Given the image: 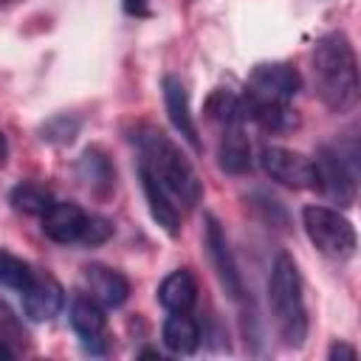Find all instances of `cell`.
Segmentation results:
<instances>
[{"label":"cell","instance_id":"cell-25","mask_svg":"<svg viewBox=\"0 0 361 361\" xmlns=\"http://www.w3.org/2000/svg\"><path fill=\"white\" fill-rule=\"evenodd\" d=\"M121 8L133 17H149V0H121Z\"/></svg>","mask_w":361,"mask_h":361},{"label":"cell","instance_id":"cell-14","mask_svg":"<svg viewBox=\"0 0 361 361\" xmlns=\"http://www.w3.org/2000/svg\"><path fill=\"white\" fill-rule=\"evenodd\" d=\"M138 178H141V189H144V197L149 203V212H152V220L169 234L175 237L180 231V212H178V203L172 200V195L144 169L138 166Z\"/></svg>","mask_w":361,"mask_h":361},{"label":"cell","instance_id":"cell-8","mask_svg":"<svg viewBox=\"0 0 361 361\" xmlns=\"http://www.w3.org/2000/svg\"><path fill=\"white\" fill-rule=\"evenodd\" d=\"M206 251H209V259L217 271V279L220 285L226 288V293L234 299V302H243L245 299V282H243V274L237 268V259L228 248V240H226V231L223 226L206 214Z\"/></svg>","mask_w":361,"mask_h":361},{"label":"cell","instance_id":"cell-6","mask_svg":"<svg viewBox=\"0 0 361 361\" xmlns=\"http://www.w3.org/2000/svg\"><path fill=\"white\" fill-rule=\"evenodd\" d=\"M302 76L288 62H259L245 82V104H290L299 93Z\"/></svg>","mask_w":361,"mask_h":361},{"label":"cell","instance_id":"cell-16","mask_svg":"<svg viewBox=\"0 0 361 361\" xmlns=\"http://www.w3.org/2000/svg\"><path fill=\"white\" fill-rule=\"evenodd\" d=\"M217 164L228 175H243L251 169V144H248L240 124L226 127L220 147H217Z\"/></svg>","mask_w":361,"mask_h":361},{"label":"cell","instance_id":"cell-17","mask_svg":"<svg viewBox=\"0 0 361 361\" xmlns=\"http://www.w3.org/2000/svg\"><path fill=\"white\" fill-rule=\"evenodd\" d=\"M161 336H164L166 350L169 353H178V355H189L200 344V327H197V322L189 313H172L164 322Z\"/></svg>","mask_w":361,"mask_h":361},{"label":"cell","instance_id":"cell-5","mask_svg":"<svg viewBox=\"0 0 361 361\" xmlns=\"http://www.w3.org/2000/svg\"><path fill=\"white\" fill-rule=\"evenodd\" d=\"M313 169H316V189H322L338 206H353L355 178H358L355 147L347 155L341 147H327V144L319 147L313 158Z\"/></svg>","mask_w":361,"mask_h":361},{"label":"cell","instance_id":"cell-24","mask_svg":"<svg viewBox=\"0 0 361 361\" xmlns=\"http://www.w3.org/2000/svg\"><path fill=\"white\" fill-rule=\"evenodd\" d=\"M327 358H330V361H355V358H358V350H355L353 344H344V341H336V344L330 347V353H327Z\"/></svg>","mask_w":361,"mask_h":361},{"label":"cell","instance_id":"cell-20","mask_svg":"<svg viewBox=\"0 0 361 361\" xmlns=\"http://www.w3.org/2000/svg\"><path fill=\"white\" fill-rule=\"evenodd\" d=\"M34 274H37V271H34L25 259H20L17 254L0 248V285H3V288L25 290V288L31 285Z\"/></svg>","mask_w":361,"mask_h":361},{"label":"cell","instance_id":"cell-10","mask_svg":"<svg viewBox=\"0 0 361 361\" xmlns=\"http://www.w3.org/2000/svg\"><path fill=\"white\" fill-rule=\"evenodd\" d=\"M65 305V290L51 274H34L31 285L23 290V310L31 322L54 319Z\"/></svg>","mask_w":361,"mask_h":361},{"label":"cell","instance_id":"cell-7","mask_svg":"<svg viewBox=\"0 0 361 361\" xmlns=\"http://www.w3.org/2000/svg\"><path fill=\"white\" fill-rule=\"evenodd\" d=\"M259 166L265 169V175L282 186L290 189H316V169H313V158L279 147V144H265L259 149Z\"/></svg>","mask_w":361,"mask_h":361},{"label":"cell","instance_id":"cell-21","mask_svg":"<svg viewBox=\"0 0 361 361\" xmlns=\"http://www.w3.org/2000/svg\"><path fill=\"white\" fill-rule=\"evenodd\" d=\"M11 203H14V209H20L25 214H39L42 217L51 209L54 195L48 189L37 186V183H20V186L11 189Z\"/></svg>","mask_w":361,"mask_h":361},{"label":"cell","instance_id":"cell-9","mask_svg":"<svg viewBox=\"0 0 361 361\" xmlns=\"http://www.w3.org/2000/svg\"><path fill=\"white\" fill-rule=\"evenodd\" d=\"M71 324L85 341L90 353H104V330H107V316L104 305L96 302L90 293H76L71 302Z\"/></svg>","mask_w":361,"mask_h":361},{"label":"cell","instance_id":"cell-1","mask_svg":"<svg viewBox=\"0 0 361 361\" xmlns=\"http://www.w3.org/2000/svg\"><path fill=\"white\" fill-rule=\"evenodd\" d=\"M313 82L333 113H350L358 102V59L344 31H330L313 45Z\"/></svg>","mask_w":361,"mask_h":361},{"label":"cell","instance_id":"cell-2","mask_svg":"<svg viewBox=\"0 0 361 361\" xmlns=\"http://www.w3.org/2000/svg\"><path fill=\"white\" fill-rule=\"evenodd\" d=\"M135 144L141 152L138 166H144L172 195V200H180L186 209H192L203 195V183L180 147L155 127H141Z\"/></svg>","mask_w":361,"mask_h":361},{"label":"cell","instance_id":"cell-19","mask_svg":"<svg viewBox=\"0 0 361 361\" xmlns=\"http://www.w3.org/2000/svg\"><path fill=\"white\" fill-rule=\"evenodd\" d=\"M79 178H82L93 192L104 195V192L113 189V178H116V172H113L110 161H107L99 149H87V152L82 155V161H79Z\"/></svg>","mask_w":361,"mask_h":361},{"label":"cell","instance_id":"cell-26","mask_svg":"<svg viewBox=\"0 0 361 361\" xmlns=\"http://www.w3.org/2000/svg\"><path fill=\"white\" fill-rule=\"evenodd\" d=\"M6 158H8V144H6V135L0 130V164H6Z\"/></svg>","mask_w":361,"mask_h":361},{"label":"cell","instance_id":"cell-15","mask_svg":"<svg viewBox=\"0 0 361 361\" xmlns=\"http://www.w3.org/2000/svg\"><path fill=\"white\" fill-rule=\"evenodd\" d=\"M158 302L169 313H189L192 305L197 302V282H195V276L186 268L172 271L169 276H164V282L158 285Z\"/></svg>","mask_w":361,"mask_h":361},{"label":"cell","instance_id":"cell-28","mask_svg":"<svg viewBox=\"0 0 361 361\" xmlns=\"http://www.w3.org/2000/svg\"><path fill=\"white\" fill-rule=\"evenodd\" d=\"M138 358H161V353L158 350H141Z\"/></svg>","mask_w":361,"mask_h":361},{"label":"cell","instance_id":"cell-18","mask_svg":"<svg viewBox=\"0 0 361 361\" xmlns=\"http://www.w3.org/2000/svg\"><path fill=\"white\" fill-rule=\"evenodd\" d=\"M206 116L223 127H234V124H243L245 121V104H243V96H237L234 90L228 87H214L203 104Z\"/></svg>","mask_w":361,"mask_h":361},{"label":"cell","instance_id":"cell-3","mask_svg":"<svg viewBox=\"0 0 361 361\" xmlns=\"http://www.w3.org/2000/svg\"><path fill=\"white\" fill-rule=\"evenodd\" d=\"M268 305L285 347H302L307 336V310L302 296V276L290 254H276L268 279Z\"/></svg>","mask_w":361,"mask_h":361},{"label":"cell","instance_id":"cell-22","mask_svg":"<svg viewBox=\"0 0 361 361\" xmlns=\"http://www.w3.org/2000/svg\"><path fill=\"white\" fill-rule=\"evenodd\" d=\"M76 130H79V121H76V118L56 116V118H51L39 133H42V141H51V144H68V141H73Z\"/></svg>","mask_w":361,"mask_h":361},{"label":"cell","instance_id":"cell-11","mask_svg":"<svg viewBox=\"0 0 361 361\" xmlns=\"http://www.w3.org/2000/svg\"><path fill=\"white\" fill-rule=\"evenodd\" d=\"M85 293H90L104 307H118L130 296V282L121 271L93 262L85 268Z\"/></svg>","mask_w":361,"mask_h":361},{"label":"cell","instance_id":"cell-27","mask_svg":"<svg viewBox=\"0 0 361 361\" xmlns=\"http://www.w3.org/2000/svg\"><path fill=\"white\" fill-rule=\"evenodd\" d=\"M0 358H14V350L0 338Z\"/></svg>","mask_w":361,"mask_h":361},{"label":"cell","instance_id":"cell-4","mask_svg":"<svg viewBox=\"0 0 361 361\" xmlns=\"http://www.w3.org/2000/svg\"><path fill=\"white\" fill-rule=\"evenodd\" d=\"M302 226L307 240L330 259H350L355 254L358 237H355V226L330 206H305L302 209Z\"/></svg>","mask_w":361,"mask_h":361},{"label":"cell","instance_id":"cell-12","mask_svg":"<svg viewBox=\"0 0 361 361\" xmlns=\"http://www.w3.org/2000/svg\"><path fill=\"white\" fill-rule=\"evenodd\" d=\"M161 90H164V104H166V116H169L172 127L195 149H200V138H197V127H195V118H192V110H189V93H186L183 82L178 76L166 73L164 82H161Z\"/></svg>","mask_w":361,"mask_h":361},{"label":"cell","instance_id":"cell-23","mask_svg":"<svg viewBox=\"0 0 361 361\" xmlns=\"http://www.w3.org/2000/svg\"><path fill=\"white\" fill-rule=\"evenodd\" d=\"M113 234V226L104 220V217H93L87 214V223H85V231H82V245H99V243H107Z\"/></svg>","mask_w":361,"mask_h":361},{"label":"cell","instance_id":"cell-13","mask_svg":"<svg viewBox=\"0 0 361 361\" xmlns=\"http://www.w3.org/2000/svg\"><path fill=\"white\" fill-rule=\"evenodd\" d=\"M85 223H87V214L76 206V203H59L54 200L51 209L42 214V231L48 240L54 243H79L82 240V231H85Z\"/></svg>","mask_w":361,"mask_h":361}]
</instances>
